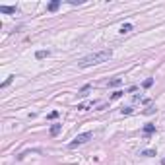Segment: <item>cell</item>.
<instances>
[{"label":"cell","mask_w":165,"mask_h":165,"mask_svg":"<svg viewBox=\"0 0 165 165\" xmlns=\"http://www.w3.org/2000/svg\"><path fill=\"white\" fill-rule=\"evenodd\" d=\"M58 117V111H52V113H49V118H57Z\"/></svg>","instance_id":"17"},{"label":"cell","mask_w":165,"mask_h":165,"mask_svg":"<svg viewBox=\"0 0 165 165\" xmlns=\"http://www.w3.org/2000/svg\"><path fill=\"white\" fill-rule=\"evenodd\" d=\"M122 93H124V91H115V93H113V95H111V99H121V97H122Z\"/></svg>","instance_id":"13"},{"label":"cell","mask_w":165,"mask_h":165,"mask_svg":"<svg viewBox=\"0 0 165 165\" xmlns=\"http://www.w3.org/2000/svg\"><path fill=\"white\" fill-rule=\"evenodd\" d=\"M121 84H122L121 78H113V80H109V82H107V87H118Z\"/></svg>","instance_id":"3"},{"label":"cell","mask_w":165,"mask_h":165,"mask_svg":"<svg viewBox=\"0 0 165 165\" xmlns=\"http://www.w3.org/2000/svg\"><path fill=\"white\" fill-rule=\"evenodd\" d=\"M49 54H51L49 51H37V52H35V58H39V60H41V58H47Z\"/></svg>","instance_id":"8"},{"label":"cell","mask_w":165,"mask_h":165,"mask_svg":"<svg viewBox=\"0 0 165 165\" xmlns=\"http://www.w3.org/2000/svg\"><path fill=\"white\" fill-rule=\"evenodd\" d=\"M111 57H113V51L111 49H103V51H97V52H91V54L84 57L78 62V66L80 68H89V66H95V64H101V62L109 60Z\"/></svg>","instance_id":"1"},{"label":"cell","mask_w":165,"mask_h":165,"mask_svg":"<svg viewBox=\"0 0 165 165\" xmlns=\"http://www.w3.org/2000/svg\"><path fill=\"white\" fill-rule=\"evenodd\" d=\"M58 6H60V0H54V2H51V4L47 6V10H49V12H57Z\"/></svg>","instance_id":"6"},{"label":"cell","mask_w":165,"mask_h":165,"mask_svg":"<svg viewBox=\"0 0 165 165\" xmlns=\"http://www.w3.org/2000/svg\"><path fill=\"white\" fill-rule=\"evenodd\" d=\"M12 80H14V76H10L8 80H4V82H2V86H0V87H6V86H10V84H12Z\"/></svg>","instance_id":"16"},{"label":"cell","mask_w":165,"mask_h":165,"mask_svg":"<svg viewBox=\"0 0 165 165\" xmlns=\"http://www.w3.org/2000/svg\"><path fill=\"white\" fill-rule=\"evenodd\" d=\"M2 14H16V6H0Z\"/></svg>","instance_id":"4"},{"label":"cell","mask_w":165,"mask_h":165,"mask_svg":"<svg viewBox=\"0 0 165 165\" xmlns=\"http://www.w3.org/2000/svg\"><path fill=\"white\" fill-rule=\"evenodd\" d=\"M161 165H165V157H163V159H161Z\"/></svg>","instance_id":"18"},{"label":"cell","mask_w":165,"mask_h":165,"mask_svg":"<svg viewBox=\"0 0 165 165\" xmlns=\"http://www.w3.org/2000/svg\"><path fill=\"white\" fill-rule=\"evenodd\" d=\"M132 29H134V27H132V23H122V25H121V33H122V35L130 33Z\"/></svg>","instance_id":"5"},{"label":"cell","mask_w":165,"mask_h":165,"mask_svg":"<svg viewBox=\"0 0 165 165\" xmlns=\"http://www.w3.org/2000/svg\"><path fill=\"white\" fill-rule=\"evenodd\" d=\"M153 113H155V107H153V105H150V107L144 111V115H153Z\"/></svg>","instance_id":"14"},{"label":"cell","mask_w":165,"mask_h":165,"mask_svg":"<svg viewBox=\"0 0 165 165\" xmlns=\"http://www.w3.org/2000/svg\"><path fill=\"white\" fill-rule=\"evenodd\" d=\"M121 113H122V115H130V113H132V107H122Z\"/></svg>","instance_id":"15"},{"label":"cell","mask_w":165,"mask_h":165,"mask_svg":"<svg viewBox=\"0 0 165 165\" xmlns=\"http://www.w3.org/2000/svg\"><path fill=\"white\" fill-rule=\"evenodd\" d=\"M140 155H144V157H152V155H155V150H144V152H140Z\"/></svg>","instance_id":"11"},{"label":"cell","mask_w":165,"mask_h":165,"mask_svg":"<svg viewBox=\"0 0 165 165\" xmlns=\"http://www.w3.org/2000/svg\"><path fill=\"white\" fill-rule=\"evenodd\" d=\"M89 89H91V84H86V86H84L82 89H80V93H78V95L86 97V95H87V91H89Z\"/></svg>","instance_id":"10"},{"label":"cell","mask_w":165,"mask_h":165,"mask_svg":"<svg viewBox=\"0 0 165 165\" xmlns=\"http://www.w3.org/2000/svg\"><path fill=\"white\" fill-rule=\"evenodd\" d=\"M153 132H155V124H146V126H144V134H146V136L153 134Z\"/></svg>","instance_id":"7"},{"label":"cell","mask_w":165,"mask_h":165,"mask_svg":"<svg viewBox=\"0 0 165 165\" xmlns=\"http://www.w3.org/2000/svg\"><path fill=\"white\" fill-rule=\"evenodd\" d=\"M60 128H62V124H52L51 126V136H57L60 132Z\"/></svg>","instance_id":"9"},{"label":"cell","mask_w":165,"mask_h":165,"mask_svg":"<svg viewBox=\"0 0 165 165\" xmlns=\"http://www.w3.org/2000/svg\"><path fill=\"white\" fill-rule=\"evenodd\" d=\"M144 87H152L153 86V78H148V80H144V84H142Z\"/></svg>","instance_id":"12"},{"label":"cell","mask_w":165,"mask_h":165,"mask_svg":"<svg viewBox=\"0 0 165 165\" xmlns=\"http://www.w3.org/2000/svg\"><path fill=\"white\" fill-rule=\"evenodd\" d=\"M93 138V134H91V132H84V134H78L76 136L74 140H72V142L68 144V148H78V146H82V144H86V142H89V140Z\"/></svg>","instance_id":"2"}]
</instances>
